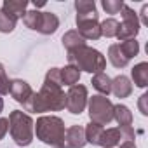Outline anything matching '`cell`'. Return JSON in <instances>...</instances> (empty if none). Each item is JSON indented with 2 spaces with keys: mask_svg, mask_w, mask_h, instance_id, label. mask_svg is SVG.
Segmentation results:
<instances>
[{
  "mask_svg": "<svg viewBox=\"0 0 148 148\" xmlns=\"http://www.w3.org/2000/svg\"><path fill=\"white\" fill-rule=\"evenodd\" d=\"M26 112L44 113V112H59L66 108V94L59 84L44 80L38 92H33L32 98L23 105Z\"/></svg>",
  "mask_w": 148,
  "mask_h": 148,
  "instance_id": "obj_1",
  "label": "cell"
},
{
  "mask_svg": "<svg viewBox=\"0 0 148 148\" xmlns=\"http://www.w3.org/2000/svg\"><path fill=\"white\" fill-rule=\"evenodd\" d=\"M68 64L75 66L79 71L84 70L87 73H103V70L106 68V59L105 56L98 51L92 49L89 45H82L75 51H70L68 52Z\"/></svg>",
  "mask_w": 148,
  "mask_h": 148,
  "instance_id": "obj_2",
  "label": "cell"
},
{
  "mask_svg": "<svg viewBox=\"0 0 148 148\" xmlns=\"http://www.w3.org/2000/svg\"><path fill=\"white\" fill-rule=\"evenodd\" d=\"M64 122L56 115H42L37 119V124H33V132L37 138L52 148L64 139Z\"/></svg>",
  "mask_w": 148,
  "mask_h": 148,
  "instance_id": "obj_3",
  "label": "cell"
},
{
  "mask_svg": "<svg viewBox=\"0 0 148 148\" xmlns=\"http://www.w3.org/2000/svg\"><path fill=\"white\" fill-rule=\"evenodd\" d=\"M33 120L28 113L21 110H14L9 115V131L16 145L19 146H28L33 141Z\"/></svg>",
  "mask_w": 148,
  "mask_h": 148,
  "instance_id": "obj_4",
  "label": "cell"
},
{
  "mask_svg": "<svg viewBox=\"0 0 148 148\" xmlns=\"http://www.w3.org/2000/svg\"><path fill=\"white\" fill-rule=\"evenodd\" d=\"M87 105H89L91 122L99 125H108L113 120V103L106 96L94 94L92 98L87 99Z\"/></svg>",
  "mask_w": 148,
  "mask_h": 148,
  "instance_id": "obj_5",
  "label": "cell"
},
{
  "mask_svg": "<svg viewBox=\"0 0 148 148\" xmlns=\"http://www.w3.org/2000/svg\"><path fill=\"white\" fill-rule=\"evenodd\" d=\"M120 12H122V23H119L117 38L120 42L136 38V35L139 33V18H138V14L127 5H124Z\"/></svg>",
  "mask_w": 148,
  "mask_h": 148,
  "instance_id": "obj_6",
  "label": "cell"
},
{
  "mask_svg": "<svg viewBox=\"0 0 148 148\" xmlns=\"http://www.w3.org/2000/svg\"><path fill=\"white\" fill-rule=\"evenodd\" d=\"M77 32L84 40H98L101 38V23L98 19V12L94 14H77Z\"/></svg>",
  "mask_w": 148,
  "mask_h": 148,
  "instance_id": "obj_7",
  "label": "cell"
},
{
  "mask_svg": "<svg viewBox=\"0 0 148 148\" xmlns=\"http://www.w3.org/2000/svg\"><path fill=\"white\" fill-rule=\"evenodd\" d=\"M87 87L82 84L71 86L66 92V110L73 115H80L87 106Z\"/></svg>",
  "mask_w": 148,
  "mask_h": 148,
  "instance_id": "obj_8",
  "label": "cell"
},
{
  "mask_svg": "<svg viewBox=\"0 0 148 148\" xmlns=\"http://www.w3.org/2000/svg\"><path fill=\"white\" fill-rule=\"evenodd\" d=\"M86 143V132L82 125H71L64 131V139L56 148H84Z\"/></svg>",
  "mask_w": 148,
  "mask_h": 148,
  "instance_id": "obj_9",
  "label": "cell"
},
{
  "mask_svg": "<svg viewBox=\"0 0 148 148\" xmlns=\"http://www.w3.org/2000/svg\"><path fill=\"white\" fill-rule=\"evenodd\" d=\"M9 94H11V96H12L18 103L25 105V103L32 98L33 89H32V86H30L26 80L14 79V80H11V91H9Z\"/></svg>",
  "mask_w": 148,
  "mask_h": 148,
  "instance_id": "obj_10",
  "label": "cell"
},
{
  "mask_svg": "<svg viewBox=\"0 0 148 148\" xmlns=\"http://www.w3.org/2000/svg\"><path fill=\"white\" fill-rule=\"evenodd\" d=\"M112 92L117 98H129L132 92V84L125 75H119L112 79Z\"/></svg>",
  "mask_w": 148,
  "mask_h": 148,
  "instance_id": "obj_11",
  "label": "cell"
},
{
  "mask_svg": "<svg viewBox=\"0 0 148 148\" xmlns=\"http://www.w3.org/2000/svg\"><path fill=\"white\" fill-rule=\"evenodd\" d=\"M120 143H122L120 127H110V129H105V131H103L98 146H103V148H113V146H117V145H120Z\"/></svg>",
  "mask_w": 148,
  "mask_h": 148,
  "instance_id": "obj_12",
  "label": "cell"
},
{
  "mask_svg": "<svg viewBox=\"0 0 148 148\" xmlns=\"http://www.w3.org/2000/svg\"><path fill=\"white\" fill-rule=\"evenodd\" d=\"M26 7H28V0H4V4H2V11L14 16L16 19L26 14Z\"/></svg>",
  "mask_w": 148,
  "mask_h": 148,
  "instance_id": "obj_13",
  "label": "cell"
},
{
  "mask_svg": "<svg viewBox=\"0 0 148 148\" xmlns=\"http://www.w3.org/2000/svg\"><path fill=\"white\" fill-rule=\"evenodd\" d=\"M131 77H132V82H134L138 87L145 89V87L148 86V63H146V61L138 63V64L131 70Z\"/></svg>",
  "mask_w": 148,
  "mask_h": 148,
  "instance_id": "obj_14",
  "label": "cell"
},
{
  "mask_svg": "<svg viewBox=\"0 0 148 148\" xmlns=\"http://www.w3.org/2000/svg\"><path fill=\"white\" fill-rule=\"evenodd\" d=\"M61 42H63V45H64V49H66L68 52H70V51H75V49H79V47H82V45H86V40L82 38V35H80L77 30L66 32V33L63 35Z\"/></svg>",
  "mask_w": 148,
  "mask_h": 148,
  "instance_id": "obj_15",
  "label": "cell"
},
{
  "mask_svg": "<svg viewBox=\"0 0 148 148\" xmlns=\"http://www.w3.org/2000/svg\"><path fill=\"white\" fill-rule=\"evenodd\" d=\"M59 28V19L54 12H42V23H40V30L38 33L42 35H51Z\"/></svg>",
  "mask_w": 148,
  "mask_h": 148,
  "instance_id": "obj_16",
  "label": "cell"
},
{
  "mask_svg": "<svg viewBox=\"0 0 148 148\" xmlns=\"http://www.w3.org/2000/svg\"><path fill=\"white\" fill-rule=\"evenodd\" d=\"M92 87L101 94V96H108L112 92V79L106 75V73H96V75L92 77Z\"/></svg>",
  "mask_w": 148,
  "mask_h": 148,
  "instance_id": "obj_17",
  "label": "cell"
},
{
  "mask_svg": "<svg viewBox=\"0 0 148 148\" xmlns=\"http://www.w3.org/2000/svg\"><path fill=\"white\" fill-rule=\"evenodd\" d=\"M113 120H117L119 127L132 125V113L125 105H113Z\"/></svg>",
  "mask_w": 148,
  "mask_h": 148,
  "instance_id": "obj_18",
  "label": "cell"
},
{
  "mask_svg": "<svg viewBox=\"0 0 148 148\" xmlns=\"http://www.w3.org/2000/svg\"><path fill=\"white\" fill-rule=\"evenodd\" d=\"M59 71H61V84H64L68 87L79 84V80H80V71L75 66L68 64L64 68H59Z\"/></svg>",
  "mask_w": 148,
  "mask_h": 148,
  "instance_id": "obj_19",
  "label": "cell"
},
{
  "mask_svg": "<svg viewBox=\"0 0 148 148\" xmlns=\"http://www.w3.org/2000/svg\"><path fill=\"white\" fill-rule=\"evenodd\" d=\"M108 59H110V63H112L115 68H125V66L129 64V59L122 54L119 44H112V45H110V49H108Z\"/></svg>",
  "mask_w": 148,
  "mask_h": 148,
  "instance_id": "obj_20",
  "label": "cell"
},
{
  "mask_svg": "<svg viewBox=\"0 0 148 148\" xmlns=\"http://www.w3.org/2000/svg\"><path fill=\"white\" fill-rule=\"evenodd\" d=\"M103 125H99V124H94V122H91V124H87L86 127H84V132H86V143H91V145H98L99 143V138H101V134H103Z\"/></svg>",
  "mask_w": 148,
  "mask_h": 148,
  "instance_id": "obj_21",
  "label": "cell"
},
{
  "mask_svg": "<svg viewBox=\"0 0 148 148\" xmlns=\"http://www.w3.org/2000/svg\"><path fill=\"white\" fill-rule=\"evenodd\" d=\"M23 23L30 28V30H35L38 32L40 30V23H42V12L40 11H26V14L23 16Z\"/></svg>",
  "mask_w": 148,
  "mask_h": 148,
  "instance_id": "obj_22",
  "label": "cell"
},
{
  "mask_svg": "<svg viewBox=\"0 0 148 148\" xmlns=\"http://www.w3.org/2000/svg\"><path fill=\"white\" fill-rule=\"evenodd\" d=\"M119 47H120L122 54H124L129 61H131L134 56H138V52H139V44H138V40H136V38L124 40V42H120V44H119Z\"/></svg>",
  "mask_w": 148,
  "mask_h": 148,
  "instance_id": "obj_23",
  "label": "cell"
},
{
  "mask_svg": "<svg viewBox=\"0 0 148 148\" xmlns=\"http://www.w3.org/2000/svg\"><path fill=\"white\" fill-rule=\"evenodd\" d=\"M16 23H18V19L14 16H11L5 11L0 9V33H11V32H14Z\"/></svg>",
  "mask_w": 148,
  "mask_h": 148,
  "instance_id": "obj_24",
  "label": "cell"
},
{
  "mask_svg": "<svg viewBox=\"0 0 148 148\" xmlns=\"http://www.w3.org/2000/svg\"><path fill=\"white\" fill-rule=\"evenodd\" d=\"M117 32H119V21L117 19L108 18L101 23V37L112 38V37H117Z\"/></svg>",
  "mask_w": 148,
  "mask_h": 148,
  "instance_id": "obj_25",
  "label": "cell"
},
{
  "mask_svg": "<svg viewBox=\"0 0 148 148\" xmlns=\"http://www.w3.org/2000/svg\"><path fill=\"white\" fill-rule=\"evenodd\" d=\"M75 11H77V14H94L96 12V4L91 2V0H77Z\"/></svg>",
  "mask_w": 148,
  "mask_h": 148,
  "instance_id": "obj_26",
  "label": "cell"
},
{
  "mask_svg": "<svg viewBox=\"0 0 148 148\" xmlns=\"http://www.w3.org/2000/svg\"><path fill=\"white\" fill-rule=\"evenodd\" d=\"M124 5L125 4L122 2V0H103L101 2V7L106 11V14H119Z\"/></svg>",
  "mask_w": 148,
  "mask_h": 148,
  "instance_id": "obj_27",
  "label": "cell"
},
{
  "mask_svg": "<svg viewBox=\"0 0 148 148\" xmlns=\"http://www.w3.org/2000/svg\"><path fill=\"white\" fill-rule=\"evenodd\" d=\"M9 91H11V80L7 77V73H5L4 64L0 63V96L9 94Z\"/></svg>",
  "mask_w": 148,
  "mask_h": 148,
  "instance_id": "obj_28",
  "label": "cell"
},
{
  "mask_svg": "<svg viewBox=\"0 0 148 148\" xmlns=\"http://www.w3.org/2000/svg\"><path fill=\"white\" fill-rule=\"evenodd\" d=\"M45 79L51 80V82H54V84L63 86V84H61V71H59V68H51V70L45 73Z\"/></svg>",
  "mask_w": 148,
  "mask_h": 148,
  "instance_id": "obj_29",
  "label": "cell"
},
{
  "mask_svg": "<svg viewBox=\"0 0 148 148\" xmlns=\"http://www.w3.org/2000/svg\"><path fill=\"white\" fill-rule=\"evenodd\" d=\"M146 101H148V94H141L139 96V101H138V106H139V112L143 115H148V106H146Z\"/></svg>",
  "mask_w": 148,
  "mask_h": 148,
  "instance_id": "obj_30",
  "label": "cell"
},
{
  "mask_svg": "<svg viewBox=\"0 0 148 148\" xmlns=\"http://www.w3.org/2000/svg\"><path fill=\"white\" fill-rule=\"evenodd\" d=\"M9 131V119H0V139H2Z\"/></svg>",
  "mask_w": 148,
  "mask_h": 148,
  "instance_id": "obj_31",
  "label": "cell"
},
{
  "mask_svg": "<svg viewBox=\"0 0 148 148\" xmlns=\"http://www.w3.org/2000/svg\"><path fill=\"white\" fill-rule=\"evenodd\" d=\"M146 11H148V7L146 5H143V9H141V23L143 25H148V16H146ZM139 23V25H141Z\"/></svg>",
  "mask_w": 148,
  "mask_h": 148,
  "instance_id": "obj_32",
  "label": "cell"
},
{
  "mask_svg": "<svg viewBox=\"0 0 148 148\" xmlns=\"http://www.w3.org/2000/svg\"><path fill=\"white\" fill-rule=\"evenodd\" d=\"M120 148H136V143L134 141H124V143H120Z\"/></svg>",
  "mask_w": 148,
  "mask_h": 148,
  "instance_id": "obj_33",
  "label": "cell"
},
{
  "mask_svg": "<svg viewBox=\"0 0 148 148\" xmlns=\"http://www.w3.org/2000/svg\"><path fill=\"white\" fill-rule=\"evenodd\" d=\"M2 110H4V99H2V96H0V113H2Z\"/></svg>",
  "mask_w": 148,
  "mask_h": 148,
  "instance_id": "obj_34",
  "label": "cell"
}]
</instances>
